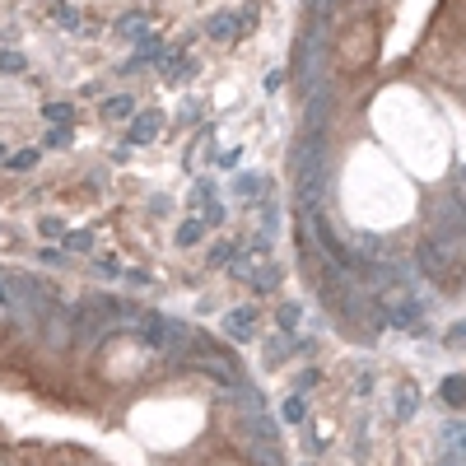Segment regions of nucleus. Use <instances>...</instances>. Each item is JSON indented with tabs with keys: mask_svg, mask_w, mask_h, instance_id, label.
Masks as SVG:
<instances>
[{
	"mask_svg": "<svg viewBox=\"0 0 466 466\" xmlns=\"http://www.w3.org/2000/svg\"><path fill=\"white\" fill-rule=\"evenodd\" d=\"M140 341L150 345V350H172L177 341H186V326L154 312V317H140Z\"/></svg>",
	"mask_w": 466,
	"mask_h": 466,
	"instance_id": "nucleus-1",
	"label": "nucleus"
},
{
	"mask_svg": "<svg viewBox=\"0 0 466 466\" xmlns=\"http://www.w3.org/2000/svg\"><path fill=\"white\" fill-rule=\"evenodd\" d=\"M317 56H322V47H317V29L303 33V42H298V56H294V75L303 89L317 84Z\"/></svg>",
	"mask_w": 466,
	"mask_h": 466,
	"instance_id": "nucleus-2",
	"label": "nucleus"
},
{
	"mask_svg": "<svg viewBox=\"0 0 466 466\" xmlns=\"http://www.w3.org/2000/svg\"><path fill=\"white\" fill-rule=\"evenodd\" d=\"M448 266H452V257H448V248H443V243H434V238H424V243H419V271H424V275L438 280Z\"/></svg>",
	"mask_w": 466,
	"mask_h": 466,
	"instance_id": "nucleus-3",
	"label": "nucleus"
},
{
	"mask_svg": "<svg viewBox=\"0 0 466 466\" xmlns=\"http://www.w3.org/2000/svg\"><path fill=\"white\" fill-rule=\"evenodd\" d=\"M224 331H229L233 341H252V331H257V312L252 308H233L224 317Z\"/></svg>",
	"mask_w": 466,
	"mask_h": 466,
	"instance_id": "nucleus-4",
	"label": "nucleus"
},
{
	"mask_svg": "<svg viewBox=\"0 0 466 466\" xmlns=\"http://www.w3.org/2000/svg\"><path fill=\"white\" fill-rule=\"evenodd\" d=\"M238 29H243V24H238V19H233L229 10H219V15H210V24H205V33H210L215 42H233V38H238Z\"/></svg>",
	"mask_w": 466,
	"mask_h": 466,
	"instance_id": "nucleus-5",
	"label": "nucleus"
},
{
	"mask_svg": "<svg viewBox=\"0 0 466 466\" xmlns=\"http://www.w3.org/2000/svg\"><path fill=\"white\" fill-rule=\"evenodd\" d=\"M326 117H331V93H312V103H308V126H303V131H322Z\"/></svg>",
	"mask_w": 466,
	"mask_h": 466,
	"instance_id": "nucleus-6",
	"label": "nucleus"
},
{
	"mask_svg": "<svg viewBox=\"0 0 466 466\" xmlns=\"http://www.w3.org/2000/svg\"><path fill=\"white\" fill-rule=\"evenodd\" d=\"M154 136H159V112H145V117H136V126H131V145H150Z\"/></svg>",
	"mask_w": 466,
	"mask_h": 466,
	"instance_id": "nucleus-7",
	"label": "nucleus"
},
{
	"mask_svg": "<svg viewBox=\"0 0 466 466\" xmlns=\"http://www.w3.org/2000/svg\"><path fill=\"white\" fill-rule=\"evenodd\" d=\"M438 392H443V401H448V405H466V378H462V373L443 378V387H438Z\"/></svg>",
	"mask_w": 466,
	"mask_h": 466,
	"instance_id": "nucleus-8",
	"label": "nucleus"
},
{
	"mask_svg": "<svg viewBox=\"0 0 466 466\" xmlns=\"http://www.w3.org/2000/svg\"><path fill=\"white\" fill-rule=\"evenodd\" d=\"M201 233H205V219H182L177 224V248H196Z\"/></svg>",
	"mask_w": 466,
	"mask_h": 466,
	"instance_id": "nucleus-9",
	"label": "nucleus"
},
{
	"mask_svg": "<svg viewBox=\"0 0 466 466\" xmlns=\"http://www.w3.org/2000/svg\"><path fill=\"white\" fill-rule=\"evenodd\" d=\"M131 112H136V103H131V98H108V103H103V117H108V122H122V117H131Z\"/></svg>",
	"mask_w": 466,
	"mask_h": 466,
	"instance_id": "nucleus-10",
	"label": "nucleus"
},
{
	"mask_svg": "<svg viewBox=\"0 0 466 466\" xmlns=\"http://www.w3.org/2000/svg\"><path fill=\"white\" fill-rule=\"evenodd\" d=\"M415 405H419V392L415 387H401V392H396V415H401V419L415 415Z\"/></svg>",
	"mask_w": 466,
	"mask_h": 466,
	"instance_id": "nucleus-11",
	"label": "nucleus"
},
{
	"mask_svg": "<svg viewBox=\"0 0 466 466\" xmlns=\"http://www.w3.org/2000/svg\"><path fill=\"white\" fill-rule=\"evenodd\" d=\"M275 322H280V331H294V326L303 322V308H298V303H284V308L275 312Z\"/></svg>",
	"mask_w": 466,
	"mask_h": 466,
	"instance_id": "nucleus-12",
	"label": "nucleus"
},
{
	"mask_svg": "<svg viewBox=\"0 0 466 466\" xmlns=\"http://www.w3.org/2000/svg\"><path fill=\"white\" fill-rule=\"evenodd\" d=\"M233 186H238V191H243L248 201H262L257 191H266V182H262V177H248V172H243V177H238V182H233Z\"/></svg>",
	"mask_w": 466,
	"mask_h": 466,
	"instance_id": "nucleus-13",
	"label": "nucleus"
},
{
	"mask_svg": "<svg viewBox=\"0 0 466 466\" xmlns=\"http://www.w3.org/2000/svg\"><path fill=\"white\" fill-rule=\"evenodd\" d=\"M5 163H10V168H15V172H29L33 163H38V150H19V154H10V159H5Z\"/></svg>",
	"mask_w": 466,
	"mask_h": 466,
	"instance_id": "nucleus-14",
	"label": "nucleus"
},
{
	"mask_svg": "<svg viewBox=\"0 0 466 466\" xmlns=\"http://www.w3.org/2000/svg\"><path fill=\"white\" fill-rule=\"evenodd\" d=\"M42 117H51V122H70L75 112H70V103H47V108H42Z\"/></svg>",
	"mask_w": 466,
	"mask_h": 466,
	"instance_id": "nucleus-15",
	"label": "nucleus"
},
{
	"mask_svg": "<svg viewBox=\"0 0 466 466\" xmlns=\"http://www.w3.org/2000/svg\"><path fill=\"white\" fill-rule=\"evenodd\" d=\"M280 415L289 419V424H298V419H303V401H298V396H289V401H284V410H280Z\"/></svg>",
	"mask_w": 466,
	"mask_h": 466,
	"instance_id": "nucleus-16",
	"label": "nucleus"
},
{
	"mask_svg": "<svg viewBox=\"0 0 466 466\" xmlns=\"http://www.w3.org/2000/svg\"><path fill=\"white\" fill-rule=\"evenodd\" d=\"M0 70H24V56L19 51H0Z\"/></svg>",
	"mask_w": 466,
	"mask_h": 466,
	"instance_id": "nucleus-17",
	"label": "nucleus"
},
{
	"mask_svg": "<svg viewBox=\"0 0 466 466\" xmlns=\"http://www.w3.org/2000/svg\"><path fill=\"white\" fill-rule=\"evenodd\" d=\"M38 229H42L47 238H65V224H61V219H42V224H38Z\"/></svg>",
	"mask_w": 466,
	"mask_h": 466,
	"instance_id": "nucleus-18",
	"label": "nucleus"
},
{
	"mask_svg": "<svg viewBox=\"0 0 466 466\" xmlns=\"http://www.w3.org/2000/svg\"><path fill=\"white\" fill-rule=\"evenodd\" d=\"M93 248V233H70V252H89Z\"/></svg>",
	"mask_w": 466,
	"mask_h": 466,
	"instance_id": "nucleus-19",
	"label": "nucleus"
},
{
	"mask_svg": "<svg viewBox=\"0 0 466 466\" xmlns=\"http://www.w3.org/2000/svg\"><path fill=\"white\" fill-rule=\"evenodd\" d=\"M448 438L457 443V452H466V424H448Z\"/></svg>",
	"mask_w": 466,
	"mask_h": 466,
	"instance_id": "nucleus-20",
	"label": "nucleus"
},
{
	"mask_svg": "<svg viewBox=\"0 0 466 466\" xmlns=\"http://www.w3.org/2000/svg\"><path fill=\"white\" fill-rule=\"evenodd\" d=\"M56 24H65V29H75V24H79V15L70 10V5H61V10H56Z\"/></svg>",
	"mask_w": 466,
	"mask_h": 466,
	"instance_id": "nucleus-21",
	"label": "nucleus"
},
{
	"mask_svg": "<svg viewBox=\"0 0 466 466\" xmlns=\"http://www.w3.org/2000/svg\"><path fill=\"white\" fill-rule=\"evenodd\" d=\"M210 262H219V266H224V262H233V248H229V243H219V248L210 252Z\"/></svg>",
	"mask_w": 466,
	"mask_h": 466,
	"instance_id": "nucleus-22",
	"label": "nucleus"
},
{
	"mask_svg": "<svg viewBox=\"0 0 466 466\" xmlns=\"http://www.w3.org/2000/svg\"><path fill=\"white\" fill-rule=\"evenodd\" d=\"M98 271H103V275H122V266H117V257H103V262H98Z\"/></svg>",
	"mask_w": 466,
	"mask_h": 466,
	"instance_id": "nucleus-23",
	"label": "nucleus"
},
{
	"mask_svg": "<svg viewBox=\"0 0 466 466\" xmlns=\"http://www.w3.org/2000/svg\"><path fill=\"white\" fill-rule=\"evenodd\" d=\"M448 341H466V322H457V326H452V331H448Z\"/></svg>",
	"mask_w": 466,
	"mask_h": 466,
	"instance_id": "nucleus-24",
	"label": "nucleus"
},
{
	"mask_svg": "<svg viewBox=\"0 0 466 466\" xmlns=\"http://www.w3.org/2000/svg\"><path fill=\"white\" fill-rule=\"evenodd\" d=\"M0 298H5V294H0Z\"/></svg>",
	"mask_w": 466,
	"mask_h": 466,
	"instance_id": "nucleus-25",
	"label": "nucleus"
}]
</instances>
